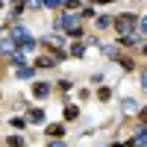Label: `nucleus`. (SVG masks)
I'll return each mask as SVG.
<instances>
[{
  "label": "nucleus",
  "mask_w": 147,
  "mask_h": 147,
  "mask_svg": "<svg viewBox=\"0 0 147 147\" xmlns=\"http://www.w3.org/2000/svg\"><path fill=\"white\" fill-rule=\"evenodd\" d=\"M56 30L80 35V30H77V18H74V15H59V18H56Z\"/></svg>",
  "instance_id": "f257e3e1"
},
{
  "label": "nucleus",
  "mask_w": 147,
  "mask_h": 147,
  "mask_svg": "<svg viewBox=\"0 0 147 147\" xmlns=\"http://www.w3.org/2000/svg\"><path fill=\"white\" fill-rule=\"evenodd\" d=\"M136 24H138L136 15H118V18H115V30H118L121 35H127L132 27H136Z\"/></svg>",
  "instance_id": "f03ea898"
},
{
  "label": "nucleus",
  "mask_w": 147,
  "mask_h": 147,
  "mask_svg": "<svg viewBox=\"0 0 147 147\" xmlns=\"http://www.w3.org/2000/svg\"><path fill=\"white\" fill-rule=\"evenodd\" d=\"M9 38H12V41H15V44L21 47L24 41H27V38H30V32H27V30H24V27H12V32H9Z\"/></svg>",
  "instance_id": "7ed1b4c3"
},
{
  "label": "nucleus",
  "mask_w": 147,
  "mask_h": 147,
  "mask_svg": "<svg viewBox=\"0 0 147 147\" xmlns=\"http://www.w3.org/2000/svg\"><path fill=\"white\" fill-rule=\"evenodd\" d=\"M56 59H59V56H38V59H35V65H38V68H53Z\"/></svg>",
  "instance_id": "20e7f679"
},
{
  "label": "nucleus",
  "mask_w": 147,
  "mask_h": 147,
  "mask_svg": "<svg viewBox=\"0 0 147 147\" xmlns=\"http://www.w3.org/2000/svg\"><path fill=\"white\" fill-rule=\"evenodd\" d=\"M47 91H50V85H44V82H35L32 85V94L35 97H47Z\"/></svg>",
  "instance_id": "39448f33"
},
{
  "label": "nucleus",
  "mask_w": 147,
  "mask_h": 147,
  "mask_svg": "<svg viewBox=\"0 0 147 147\" xmlns=\"http://www.w3.org/2000/svg\"><path fill=\"white\" fill-rule=\"evenodd\" d=\"M121 44H124V47H136V44H138V35H129V32L121 35Z\"/></svg>",
  "instance_id": "423d86ee"
},
{
  "label": "nucleus",
  "mask_w": 147,
  "mask_h": 147,
  "mask_svg": "<svg viewBox=\"0 0 147 147\" xmlns=\"http://www.w3.org/2000/svg\"><path fill=\"white\" fill-rule=\"evenodd\" d=\"M47 136H53V138H59V136H65V129H62V124H50V127H47Z\"/></svg>",
  "instance_id": "0eeeda50"
},
{
  "label": "nucleus",
  "mask_w": 147,
  "mask_h": 147,
  "mask_svg": "<svg viewBox=\"0 0 147 147\" xmlns=\"http://www.w3.org/2000/svg\"><path fill=\"white\" fill-rule=\"evenodd\" d=\"M27 121H32V124H41V121H44V112H41V109H30V118Z\"/></svg>",
  "instance_id": "6e6552de"
},
{
  "label": "nucleus",
  "mask_w": 147,
  "mask_h": 147,
  "mask_svg": "<svg viewBox=\"0 0 147 147\" xmlns=\"http://www.w3.org/2000/svg\"><path fill=\"white\" fill-rule=\"evenodd\" d=\"M124 112H127V115H136V112H138V103H136V100H124Z\"/></svg>",
  "instance_id": "1a4fd4ad"
},
{
  "label": "nucleus",
  "mask_w": 147,
  "mask_h": 147,
  "mask_svg": "<svg viewBox=\"0 0 147 147\" xmlns=\"http://www.w3.org/2000/svg\"><path fill=\"white\" fill-rule=\"evenodd\" d=\"M136 144H141V147L147 144V129H144V127H141V129L136 132Z\"/></svg>",
  "instance_id": "9d476101"
},
{
  "label": "nucleus",
  "mask_w": 147,
  "mask_h": 147,
  "mask_svg": "<svg viewBox=\"0 0 147 147\" xmlns=\"http://www.w3.org/2000/svg\"><path fill=\"white\" fill-rule=\"evenodd\" d=\"M21 50H24V53H32V50H35V41H32V38H27V41L21 44Z\"/></svg>",
  "instance_id": "9b49d317"
},
{
  "label": "nucleus",
  "mask_w": 147,
  "mask_h": 147,
  "mask_svg": "<svg viewBox=\"0 0 147 147\" xmlns=\"http://www.w3.org/2000/svg\"><path fill=\"white\" fill-rule=\"evenodd\" d=\"M18 77H21V80H30V77H32V68H18Z\"/></svg>",
  "instance_id": "f8f14e48"
},
{
  "label": "nucleus",
  "mask_w": 147,
  "mask_h": 147,
  "mask_svg": "<svg viewBox=\"0 0 147 147\" xmlns=\"http://www.w3.org/2000/svg\"><path fill=\"white\" fill-rule=\"evenodd\" d=\"M77 115H80V112H77V106H68V109H65V118H68V121H74Z\"/></svg>",
  "instance_id": "ddd939ff"
},
{
  "label": "nucleus",
  "mask_w": 147,
  "mask_h": 147,
  "mask_svg": "<svg viewBox=\"0 0 147 147\" xmlns=\"http://www.w3.org/2000/svg\"><path fill=\"white\" fill-rule=\"evenodd\" d=\"M9 147H24V138H21V136H12V138H9Z\"/></svg>",
  "instance_id": "4468645a"
},
{
  "label": "nucleus",
  "mask_w": 147,
  "mask_h": 147,
  "mask_svg": "<svg viewBox=\"0 0 147 147\" xmlns=\"http://www.w3.org/2000/svg\"><path fill=\"white\" fill-rule=\"evenodd\" d=\"M82 53H85L82 44H74V47H71V56H82Z\"/></svg>",
  "instance_id": "2eb2a0df"
},
{
  "label": "nucleus",
  "mask_w": 147,
  "mask_h": 147,
  "mask_svg": "<svg viewBox=\"0 0 147 147\" xmlns=\"http://www.w3.org/2000/svg\"><path fill=\"white\" fill-rule=\"evenodd\" d=\"M41 3H44V0H27V6H30V9H38Z\"/></svg>",
  "instance_id": "dca6fc26"
},
{
  "label": "nucleus",
  "mask_w": 147,
  "mask_h": 147,
  "mask_svg": "<svg viewBox=\"0 0 147 147\" xmlns=\"http://www.w3.org/2000/svg\"><path fill=\"white\" fill-rule=\"evenodd\" d=\"M65 6L68 9H80V0H65Z\"/></svg>",
  "instance_id": "f3484780"
},
{
  "label": "nucleus",
  "mask_w": 147,
  "mask_h": 147,
  "mask_svg": "<svg viewBox=\"0 0 147 147\" xmlns=\"http://www.w3.org/2000/svg\"><path fill=\"white\" fill-rule=\"evenodd\" d=\"M138 27H141V32H147V18H141V21H138Z\"/></svg>",
  "instance_id": "a211bd4d"
},
{
  "label": "nucleus",
  "mask_w": 147,
  "mask_h": 147,
  "mask_svg": "<svg viewBox=\"0 0 147 147\" xmlns=\"http://www.w3.org/2000/svg\"><path fill=\"white\" fill-rule=\"evenodd\" d=\"M141 85H144V91H147V71L141 74Z\"/></svg>",
  "instance_id": "6ab92c4d"
},
{
  "label": "nucleus",
  "mask_w": 147,
  "mask_h": 147,
  "mask_svg": "<svg viewBox=\"0 0 147 147\" xmlns=\"http://www.w3.org/2000/svg\"><path fill=\"white\" fill-rule=\"evenodd\" d=\"M141 121H144V124H147V109H141Z\"/></svg>",
  "instance_id": "aec40b11"
},
{
  "label": "nucleus",
  "mask_w": 147,
  "mask_h": 147,
  "mask_svg": "<svg viewBox=\"0 0 147 147\" xmlns=\"http://www.w3.org/2000/svg\"><path fill=\"white\" fill-rule=\"evenodd\" d=\"M50 147H65V144H59V141H53V144H50Z\"/></svg>",
  "instance_id": "412c9836"
}]
</instances>
